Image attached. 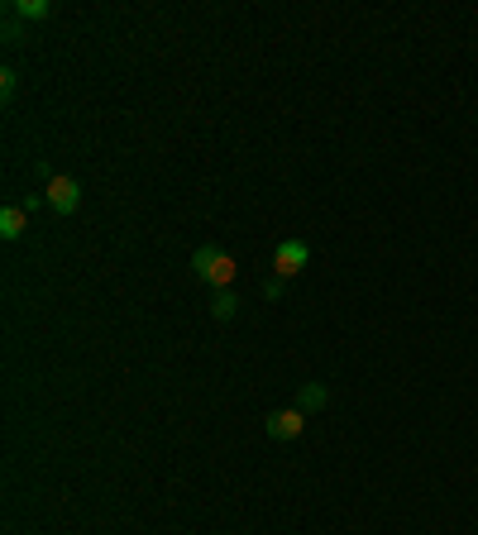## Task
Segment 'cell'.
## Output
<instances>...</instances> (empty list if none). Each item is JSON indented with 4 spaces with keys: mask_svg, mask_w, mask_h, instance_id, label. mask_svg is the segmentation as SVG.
I'll return each mask as SVG.
<instances>
[{
    "mask_svg": "<svg viewBox=\"0 0 478 535\" xmlns=\"http://www.w3.org/2000/svg\"><path fill=\"white\" fill-rule=\"evenodd\" d=\"M192 273L206 282L211 292H230V282H235L239 268H235V254H225L220 244H201L192 254Z\"/></svg>",
    "mask_w": 478,
    "mask_h": 535,
    "instance_id": "1",
    "label": "cell"
},
{
    "mask_svg": "<svg viewBox=\"0 0 478 535\" xmlns=\"http://www.w3.org/2000/svg\"><path fill=\"white\" fill-rule=\"evenodd\" d=\"M306 263H311V249H306L302 239H283L278 249H273V278H297Z\"/></svg>",
    "mask_w": 478,
    "mask_h": 535,
    "instance_id": "2",
    "label": "cell"
},
{
    "mask_svg": "<svg viewBox=\"0 0 478 535\" xmlns=\"http://www.w3.org/2000/svg\"><path fill=\"white\" fill-rule=\"evenodd\" d=\"M263 430H268L273 440H302V430H306V411H297V407L268 411V421H263Z\"/></svg>",
    "mask_w": 478,
    "mask_h": 535,
    "instance_id": "3",
    "label": "cell"
},
{
    "mask_svg": "<svg viewBox=\"0 0 478 535\" xmlns=\"http://www.w3.org/2000/svg\"><path fill=\"white\" fill-rule=\"evenodd\" d=\"M44 196H48V206H53L58 215H72L77 206H82V182H77V177H53Z\"/></svg>",
    "mask_w": 478,
    "mask_h": 535,
    "instance_id": "4",
    "label": "cell"
},
{
    "mask_svg": "<svg viewBox=\"0 0 478 535\" xmlns=\"http://www.w3.org/2000/svg\"><path fill=\"white\" fill-rule=\"evenodd\" d=\"M5 15H15L20 24H39V20H48V15H53V5H48V0H15Z\"/></svg>",
    "mask_w": 478,
    "mask_h": 535,
    "instance_id": "5",
    "label": "cell"
},
{
    "mask_svg": "<svg viewBox=\"0 0 478 535\" xmlns=\"http://www.w3.org/2000/svg\"><path fill=\"white\" fill-rule=\"evenodd\" d=\"M330 387L326 383H302L297 387V411H326Z\"/></svg>",
    "mask_w": 478,
    "mask_h": 535,
    "instance_id": "6",
    "label": "cell"
},
{
    "mask_svg": "<svg viewBox=\"0 0 478 535\" xmlns=\"http://www.w3.org/2000/svg\"><path fill=\"white\" fill-rule=\"evenodd\" d=\"M24 225H29V211H24V206H5V211H0V239H20Z\"/></svg>",
    "mask_w": 478,
    "mask_h": 535,
    "instance_id": "7",
    "label": "cell"
},
{
    "mask_svg": "<svg viewBox=\"0 0 478 535\" xmlns=\"http://www.w3.org/2000/svg\"><path fill=\"white\" fill-rule=\"evenodd\" d=\"M211 316H216V321H235V316H239L235 287H230V292H216V297H211Z\"/></svg>",
    "mask_w": 478,
    "mask_h": 535,
    "instance_id": "8",
    "label": "cell"
},
{
    "mask_svg": "<svg viewBox=\"0 0 478 535\" xmlns=\"http://www.w3.org/2000/svg\"><path fill=\"white\" fill-rule=\"evenodd\" d=\"M0 39H5V48H20V43H24V24L15 20V15H5V29H0Z\"/></svg>",
    "mask_w": 478,
    "mask_h": 535,
    "instance_id": "9",
    "label": "cell"
},
{
    "mask_svg": "<svg viewBox=\"0 0 478 535\" xmlns=\"http://www.w3.org/2000/svg\"><path fill=\"white\" fill-rule=\"evenodd\" d=\"M15 86H20V72H15V67H0V101H15Z\"/></svg>",
    "mask_w": 478,
    "mask_h": 535,
    "instance_id": "10",
    "label": "cell"
},
{
    "mask_svg": "<svg viewBox=\"0 0 478 535\" xmlns=\"http://www.w3.org/2000/svg\"><path fill=\"white\" fill-rule=\"evenodd\" d=\"M263 297H268V301L283 297V278H268V282H263Z\"/></svg>",
    "mask_w": 478,
    "mask_h": 535,
    "instance_id": "11",
    "label": "cell"
},
{
    "mask_svg": "<svg viewBox=\"0 0 478 535\" xmlns=\"http://www.w3.org/2000/svg\"><path fill=\"white\" fill-rule=\"evenodd\" d=\"M39 206H48V196H34V192H29V196H24V211H29V215H34V211H39Z\"/></svg>",
    "mask_w": 478,
    "mask_h": 535,
    "instance_id": "12",
    "label": "cell"
}]
</instances>
